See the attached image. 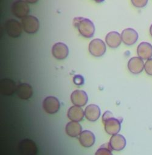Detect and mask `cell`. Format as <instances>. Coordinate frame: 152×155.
<instances>
[{
  "mask_svg": "<svg viewBox=\"0 0 152 155\" xmlns=\"http://www.w3.org/2000/svg\"><path fill=\"white\" fill-rule=\"evenodd\" d=\"M73 25L78 29L79 33L85 38H91L94 34V26L93 22L88 18L84 17L74 18Z\"/></svg>",
  "mask_w": 152,
  "mask_h": 155,
  "instance_id": "6da1fadb",
  "label": "cell"
},
{
  "mask_svg": "<svg viewBox=\"0 0 152 155\" xmlns=\"http://www.w3.org/2000/svg\"><path fill=\"white\" fill-rule=\"evenodd\" d=\"M102 121L104 124L106 132L110 134H116L121 130V122L114 117L110 111H106L102 117Z\"/></svg>",
  "mask_w": 152,
  "mask_h": 155,
  "instance_id": "7a4b0ae2",
  "label": "cell"
},
{
  "mask_svg": "<svg viewBox=\"0 0 152 155\" xmlns=\"http://www.w3.org/2000/svg\"><path fill=\"white\" fill-rule=\"evenodd\" d=\"M23 29L28 34H33L36 33L40 27L38 20L34 16L28 15L21 20Z\"/></svg>",
  "mask_w": 152,
  "mask_h": 155,
  "instance_id": "3957f363",
  "label": "cell"
},
{
  "mask_svg": "<svg viewBox=\"0 0 152 155\" xmlns=\"http://www.w3.org/2000/svg\"><path fill=\"white\" fill-rule=\"evenodd\" d=\"M29 10L30 8L27 2L23 0H17L12 5V14L19 18H23L28 16Z\"/></svg>",
  "mask_w": 152,
  "mask_h": 155,
  "instance_id": "277c9868",
  "label": "cell"
},
{
  "mask_svg": "<svg viewBox=\"0 0 152 155\" xmlns=\"http://www.w3.org/2000/svg\"><path fill=\"white\" fill-rule=\"evenodd\" d=\"M89 51L94 57H101L106 51V45L102 40L99 38L94 39L90 43Z\"/></svg>",
  "mask_w": 152,
  "mask_h": 155,
  "instance_id": "5b68a950",
  "label": "cell"
},
{
  "mask_svg": "<svg viewBox=\"0 0 152 155\" xmlns=\"http://www.w3.org/2000/svg\"><path fill=\"white\" fill-rule=\"evenodd\" d=\"M6 29L8 34L12 38L20 37L22 33V26L17 20L10 19L6 23Z\"/></svg>",
  "mask_w": 152,
  "mask_h": 155,
  "instance_id": "8992f818",
  "label": "cell"
},
{
  "mask_svg": "<svg viewBox=\"0 0 152 155\" xmlns=\"http://www.w3.org/2000/svg\"><path fill=\"white\" fill-rule=\"evenodd\" d=\"M60 102L58 100L52 96H49L45 99L43 102L44 110L49 114H54L60 109Z\"/></svg>",
  "mask_w": 152,
  "mask_h": 155,
  "instance_id": "52a82bcc",
  "label": "cell"
},
{
  "mask_svg": "<svg viewBox=\"0 0 152 155\" xmlns=\"http://www.w3.org/2000/svg\"><path fill=\"white\" fill-rule=\"evenodd\" d=\"M19 150L21 155H36L37 148L35 143L30 139H25L19 145Z\"/></svg>",
  "mask_w": 152,
  "mask_h": 155,
  "instance_id": "ba28073f",
  "label": "cell"
},
{
  "mask_svg": "<svg viewBox=\"0 0 152 155\" xmlns=\"http://www.w3.org/2000/svg\"><path fill=\"white\" fill-rule=\"evenodd\" d=\"M145 63L139 57H134L130 59L128 62V68L130 72L133 74L141 73L144 69Z\"/></svg>",
  "mask_w": 152,
  "mask_h": 155,
  "instance_id": "9c48e42d",
  "label": "cell"
},
{
  "mask_svg": "<svg viewBox=\"0 0 152 155\" xmlns=\"http://www.w3.org/2000/svg\"><path fill=\"white\" fill-rule=\"evenodd\" d=\"M139 35L137 32L132 28L124 29L121 34V38L123 43L128 46L133 45L137 41Z\"/></svg>",
  "mask_w": 152,
  "mask_h": 155,
  "instance_id": "30bf717a",
  "label": "cell"
},
{
  "mask_svg": "<svg viewBox=\"0 0 152 155\" xmlns=\"http://www.w3.org/2000/svg\"><path fill=\"white\" fill-rule=\"evenodd\" d=\"M52 54L55 58L58 60H63L67 57L69 54V49L65 44L59 42L53 45Z\"/></svg>",
  "mask_w": 152,
  "mask_h": 155,
  "instance_id": "8fae6325",
  "label": "cell"
},
{
  "mask_svg": "<svg viewBox=\"0 0 152 155\" xmlns=\"http://www.w3.org/2000/svg\"><path fill=\"white\" fill-rule=\"evenodd\" d=\"M71 99L72 104L78 107H83L88 102L87 94L82 90H75L71 96Z\"/></svg>",
  "mask_w": 152,
  "mask_h": 155,
  "instance_id": "7c38bea8",
  "label": "cell"
},
{
  "mask_svg": "<svg viewBox=\"0 0 152 155\" xmlns=\"http://www.w3.org/2000/svg\"><path fill=\"white\" fill-rule=\"evenodd\" d=\"M137 54L142 60H148L152 57V45L148 42H141L137 48Z\"/></svg>",
  "mask_w": 152,
  "mask_h": 155,
  "instance_id": "4fadbf2b",
  "label": "cell"
},
{
  "mask_svg": "<svg viewBox=\"0 0 152 155\" xmlns=\"http://www.w3.org/2000/svg\"><path fill=\"white\" fill-rule=\"evenodd\" d=\"M109 145L112 150L115 151H121L126 146V139L121 134H114L110 139Z\"/></svg>",
  "mask_w": 152,
  "mask_h": 155,
  "instance_id": "5bb4252c",
  "label": "cell"
},
{
  "mask_svg": "<svg viewBox=\"0 0 152 155\" xmlns=\"http://www.w3.org/2000/svg\"><path fill=\"white\" fill-rule=\"evenodd\" d=\"M95 140L94 134L88 130L82 131L79 135V142L84 147H91L94 145Z\"/></svg>",
  "mask_w": 152,
  "mask_h": 155,
  "instance_id": "9a60e30c",
  "label": "cell"
},
{
  "mask_svg": "<svg viewBox=\"0 0 152 155\" xmlns=\"http://www.w3.org/2000/svg\"><path fill=\"white\" fill-rule=\"evenodd\" d=\"M86 118L91 122L96 121L100 117L101 110L99 107L94 104L89 105L85 110Z\"/></svg>",
  "mask_w": 152,
  "mask_h": 155,
  "instance_id": "2e32d148",
  "label": "cell"
},
{
  "mask_svg": "<svg viewBox=\"0 0 152 155\" xmlns=\"http://www.w3.org/2000/svg\"><path fill=\"white\" fill-rule=\"evenodd\" d=\"M15 82L9 79H5L1 82V92L6 96H10L16 92Z\"/></svg>",
  "mask_w": 152,
  "mask_h": 155,
  "instance_id": "e0dca14e",
  "label": "cell"
},
{
  "mask_svg": "<svg viewBox=\"0 0 152 155\" xmlns=\"http://www.w3.org/2000/svg\"><path fill=\"white\" fill-rule=\"evenodd\" d=\"M105 41L110 48H117L121 44V35L117 32H110L107 35Z\"/></svg>",
  "mask_w": 152,
  "mask_h": 155,
  "instance_id": "ac0fdd59",
  "label": "cell"
},
{
  "mask_svg": "<svg viewBox=\"0 0 152 155\" xmlns=\"http://www.w3.org/2000/svg\"><path fill=\"white\" fill-rule=\"evenodd\" d=\"M16 93L20 99H29L32 96V87L28 84H20L17 87Z\"/></svg>",
  "mask_w": 152,
  "mask_h": 155,
  "instance_id": "d6986e66",
  "label": "cell"
},
{
  "mask_svg": "<svg viewBox=\"0 0 152 155\" xmlns=\"http://www.w3.org/2000/svg\"><path fill=\"white\" fill-rule=\"evenodd\" d=\"M85 112L81 107H71L68 111V117L72 121L79 122L82 120L84 117Z\"/></svg>",
  "mask_w": 152,
  "mask_h": 155,
  "instance_id": "ffe728a7",
  "label": "cell"
},
{
  "mask_svg": "<svg viewBox=\"0 0 152 155\" xmlns=\"http://www.w3.org/2000/svg\"><path fill=\"white\" fill-rule=\"evenodd\" d=\"M66 134L72 137H77L81 134L82 131V126L78 122H69L66 126Z\"/></svg>",
  "mask_w": 152,
  "mask_h": 155,
  "instance_id": "44dd1931",
  "label": "cell"
},
{
  "mask_svg": "<svg viewBox=\"0 0 152 155\" xmlns=\"http://www.w3.org/2000/svg\"><path fill=\"white\" fill-rule=\"evenodd\" d=\"M110 147V145L109 146H107V144L102 145L97 150L95 155H113Z\"/></svg>",
  "mask_w": 152,
  "mask_h": 155,
  "instance_id": "7402d4cb",
  "label": "cell"
},
{
  "mask_svg": "<svg viewBox=\"0 0 152 155\" xmlns=\"http://www.w3.org/2000/svg\"><path fill=\"white\" fill-rule=\"evenodd\" d=\"M133 5L137 8H144L148 3V0H131Z\"/></svg>",
  "mask_w": 152,
  "mask_h": 155,
  "instance_id": "603a6c76",
  "label": "cell"
},
{
  "mask_svg": "<svg viewBox=\"0 0 152 155\" xmlns=\"http://www.w3.org/2000/svg\"><path fill=\"white\" fill-rule=\"evenodd\" d=\"M144 69L148 75L152 76V58H150L146 61L144 65Z\"/></svg>",
  "mask_w": 152,
  "mask_h": 155,
  "instance_id": "cb8c5ba5",
  "label": "cell"
},
{
  "mask_svg": "<svg viewBox=\"0 0 152 155\" xmlns=\"http://www.w3.org/2000/svg\"><path fill=\"white\" fill-rule=\"evenodd\" d=\"M74 83L77 85H82L84 83V77L81 75H76L74 76L73 79Z\"/></svg>",
  "mask_w": 152,
  "mask_h": 155,
  "instance_id": "d4e9b609",
  "label": "cell"
},
{
  "mask_svg": "<svg viewBox=\"0 0 152 155\" xmlns=\"http://www.w3.org/2000/svg\"><path fill=\"white\" fill-rule=\"evenodd\" d=\"M25 1L27 3H31V4H34V3H37L38 1V0H25Z\"/></svg>",
  "mask_w": 152,
  "mask_h": 155,
  "instance_id": "484cf974",
  "label": "cell"
},
{
  "mask_svg": "<svg viewBox=\"0 0 152 155\" xmlns=\"http://www.w3.org/2000/svg\"><path fill=\"white\" fill-rule=\"evenodd\" d=\"M149 32H150V34L151 35V37H152V24L151 25L150 27V29H149Z\"/></svg>",
  "mask_w": 152,
  "mask_h": 155,
  "instance_id": "4316f807",
  "label": "cell"
},
{
  "mask_svg": "<svg viewBox=\"0 0 152 155\" xmlns=\"http://www.w3.org/2000/svg\"><path fill=\"white\" fill-rule=\"evenodd\" d=\"M94 1L97 2V3H102V2H103L104 1V0H94Z\"/></svg>",
  "mask_w": 152,
  "mask_h": 155,
  "instance_id": "83f0119b",
  "label": "cell"
}]
</instances>
